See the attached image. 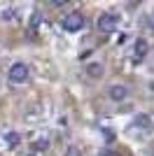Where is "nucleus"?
Masks as SVG:
<instances>
[{"label":"nucleus","mask_w":154,"mask_h":156,"mask_svg":"<svg viewBox=\"0 0 154 156\" xmlns=\"http://www.w3.org/2000/svg\"><path fill=\"white\" fill-rule=\"evenodd\" d=\"M28 77H31V68L26 63H12L9 65V70H7V79H9V84H14V86H21V84H26L28 82Z\"/></svg>","instance_id":"obj_1"},{"label":"nucleus","mask_w":154,"mask_h":156,"mask_svg":"<svg viewBox=\"0 0 154 156\" xmlns=\"http://www.w3.org/2000/svg\"><path fill=\"white\" fill-rule=\"evenodd\" d=\"M96 26H98V30H101V33L117 30V28H119V14H115V12H103L101 16H98Z\"/></svg>","instance_id":"obj_2"},{"label":"nucleus","mask_w":154,"mask_h":156,"mask_svg":"<svg viewBox=\"0 0 154 156\" xmlns=\"http://www.w3.org/2000/svg\"><path fill=\"white\" fill-rule=\"evenodd\" d=\"M63 28H65L68 33L82 30V28H84V14L77 12V9H75V12H68V14L63 16Z\"/></svg>","instance_id":"obj_3"},{"label":"nucleus","mask_w":154,"mask_h":156,"mask_svg":"<svg viewBox=\"0 0 154 156\" xmlns=\"http://www.w3.org/2000/svg\"><path fill=\"white\" fill-rule=\"evenodd\" d=\"M108 96H110L112 103H124V100L128 98V86L126 84H112L108 89Z\"/></svg>","instance_id":"obj_4"},{"label":"nucleus","mask_w":154,"mask_h":156,"mask_svg":"<svg viewBox=\"0 0 154 156\" xmlns=\"http://www.w3.org/2000/svg\"><path fill=\"white\" fill-rule=\"evenodd\" d=\"M147 51H149V42L145 37H138V40H135V44H133V56H131L133 63H140V61L147 56Z\"/></svg>","instance_id":"obj_5"},{"label":"nucleus","mask_w":154,"mask_h":156,"mask_svg":"<svg viewBox=\"0 0 154 156\" xmlns=\"http://www.w3.org/2000/svg\"><path fill=\"white\" fill-rule=\"evenodd\" d=\"M84 70H86V75H89L91 79H101L103 75H105V65H103L101 61H91V63L84 65Z\"/></svg>","instance_id":"obj_6"},{"label":"nucleus","mask_w":154,"mask_h":156,"mask_svg":"<svg viewBox=\"0 0 154 156\" xmlns=\"http://www.w3.org/2000/svg\"><path fill=\"white\" fill-rule=\"evenodd\" d=\"M133 126L135 128H149V126H152V117H149V114H135Z\"/></svg>","instance_id":"obj_7"},{"label":"nucleus","mask_w":154,"mask_h":156,"mask_svg":"<svg viewBox=\"0 0 154 156\" xmlns=\"http://www.w3.org/2000/svg\"><path fill=\"white\" fill-rule=\"evenodd\" d=\"M5 140H7V144H9V147H16V144H19V133H7Z\"/></svg>","instance_id":"obj_8"},{"label":"nucleus","mask_w":154,"mask_h":156,"mask_svg":"<svg viewBox=\"0 0 154 156\" xmlns=\"http://www.w3.org/2000/svg\"><path fill=\"white\" fill-rule=\"evenodd\" d=\"M63 156H84V154H82V149H79L77 144H70V147L65 149V154H63Z\"/></svg>","instance_id":"obj_9"},{"label":"nucleus","mask_w":154,"mask_h":156,"mask_svg":"<svg viewBox=\"0 0 154 156\" xmlns=\"http://www.w3.org/2000/svg\"><path fill=\"white\" fill-rule=\"evenodd\" d=\"M47 147H49V140H45V137L40 142H35V149H47Z\"/></svg>","instance_id":"obj_10"},{"label":"nucleus","mask_w":154,"mask_h":156,"mask_svg":"<svg viewBox=\"0 0 154 156\" xmlns=\"http://www.w3.org/2000/svg\"><path fill=\"white\" fill-rule=\"evenodd\" d=\"M51 5L54 7H63V5H68V0H51Z\"/></svg>","instance_id":"obj_11"},{"label":"nucleus","mask_w":154,"mask_h":156,"mask_svg":"<svg viewBox=\"0 0 154 156\" xmlns=\"http://www.w3.org/2000/svg\"><path fill=\"white\" fill-rule=\"evenodd\" d=\"M147 26H149V28H152V30H154V12H152V14H149V16H147Z\"/></svg>","instance_id":"obj_12"},{"label":"nucleus","mask_w":154,"mask_h":156,"mask_svg":"<svg viewBox=\"0 0 154 156\" xmlns=\"http://www.w3.org/2000/svg\"><path fill=\"white\" fill-rule=\"evenodd\" d=\"M103 156H119V154H117V151H110V149H108V151H103Z\"/></svg>","instance_id":"obj_13"},{"label":"nucleus","mask_w":154,"mask_h":156,"mask_svg":"<svg viewBox=\"0 0 154 156\" xmlns=\"http://www.w3.org/2000/svg\"><path fill=\"white\" fill-rule=\"evenodd\" d=\"M149 89H152V91H154V82H152V84H149Z\"/></svg>","instance_id":"obj_14"}]
</instances>
